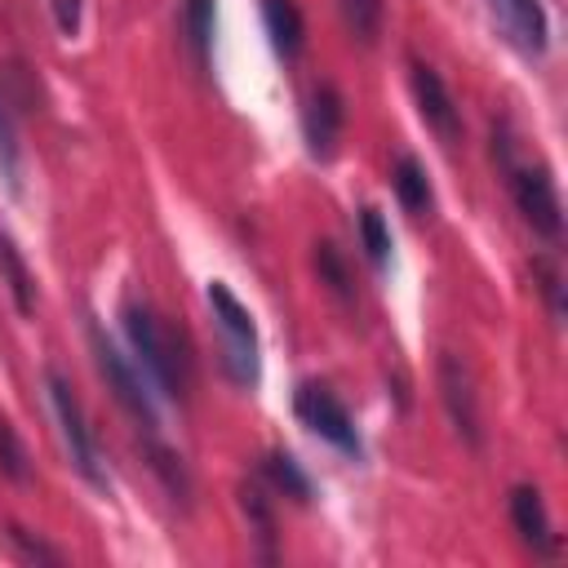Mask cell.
I'll use <instances>...</instances> for the list:
<instances>
[{
	"mask_svg": "<svg viewBox=\"0 0 568 568\" xmlns=\"http://www.w3.org/2000/svg\"><path fill=\"white\" fill-rule=\"evenodd\" d=\"M120 320H124V337H129V346H133V355H138V368L146 373L151 390L178 399V395H182V359H178L173 337H169V333L160 328V320L151 315V306L129 302Z\"/></svg>",
	"mask_w": 568,
	"mask_h": 568,
	"instance_id": "obj_1",
	"label": "cell"
},
{
	"mask_svg": "<svg viewBox=\"0 0 568 568\" xmlns=\"http://www.w3.org/2000/svg\"><path fill=\"white\" fill-rule=\"evenodd\" d=\"M209 311H213L217 333H222L226 373H231L240 386H253L257 373H262V355H257V328H253L248 306H244L222 280H213V284H209Z\"/></svg>",
	"mask_w": 568,
	"mask_h": 568,
	"instance_id": "obj_2",
	"label": "cell"
},
{
	"mask_svg": "<svg viewBox=\"0 0 568 568\" xmlns=\"http://www.w3.org/2000/svg\"><path fill=\"white\" fill-rule=\"evenodd\" d=\"M89 342H93V359H98V373L106 377V390L120 399V408L146 430V435H155V426H160V413H155V395H151V382H146V373L98 328V324H89Z\"/></svg>",
	"mask_w": 568,
	"mask_h": 568,
	"instance_id": "obj_3",
	"label": "cell"
},
{
	"mask_svg": "<svg viewBox=\"0 0 568 568\" xmlns=\"http://www.w3.org/2000/svg\"><path fill=\"white\" fill-rule=\"evenodd\" d=\"M44 390H49V404H53V417H58V430H62V444H67V453H71V466H75L93 488H106L102 457H98V439H93V430H89V417H84L80 395L71 390V382H67L58 368H44Z\"/></svg>",
	"mask_w": 568,
	"mask_h": 568,
	"instance_id": "obj_4",
	"label": "cell"
},
{
	"mask_svg": "<svg viewBox=\"0 0 568 568\" xmlns=\"http://www.w3.org/2000/svg\"><path fill=\"white\" fill-rule=\"evenodd\" d=\"M293 408H297L302 426H306V430H315L324 444H333V448H337V453H346V457H359V430H355V422H351L346 404H342L328 386H315V382L297 386Z\"/></svg>",
	"mask_w": 568,
	"mask_h": 568,
	"instance_id": "obj_5",
	"label": "cell"
},
{
	"mask_svg": "<svg viewBox=\"0 0 568 568\" xmlns=\"http://www.w3.org/2000/svg\"><path fill=\"white\" fill-rule=\"evenodd\" d=\"M515 204L524 213V222L541 235V240H559L564 231V204H559V186L550 178V169H519L515 173Z\"/></svg>",
	"mask_w": 568,
	"mask_h": 568,
	"instance_id": "obj_6",
	"label": "cell"
},
{
	"mask_svg": "<svg viewBox=\"0 0 568 568\" xmlns=\"http://www.w3.org/2000/svg\"><path fill=\"white\" fill-rule=\"evenodd\" d=\"M408 84H413V98H417V111H422L426 129H435V138L453 146L462 138V111H457L448 84L439 80V71L426 67V62H408Z\"/></svg>",
	"mask_w": 568,
	"mask_h": 568,
	"instance_id": "obj_7",
	"label": "cell"
},
{
	"mask_svg": "<svg viewBox=\"0 0 568 568\" xmlns=\"http://www.w3.org/2000/svg\"><path fill=\"white\" fill-rule=\"evenodd\" d=\"M439 395H444V408H448V422L453 430L479 448V404H475V382L466 373V364L457 355H439Z\"/></svg>",
	"mask_w": 568,
	"mask_h": 568,
	"instance_id": "obj_8",
	"label": "cell"
},
{
	"mask_svg": "<svg viewBox=\"0 0 568 568\" xmlns=\"http://www.w3.org/2000/svg\"><path fill=\"white\" fill-rule=\"evenodd\" d=\"M342 93L333 84H315L306 106H302V133H306V146L315 160H333L337 151V138H342Z\"/></svg>",
	"mask_w": 568,
	"mask_h": 568,
	"instance_id": "obj_9",
	"label": "cell"
},
{
	"mask_svg": "<svg viewBox=\"0 0 568 568\" xmlns=\"http://www.w3.org/2000/svg\"><path fill=\"white\" fill-rule=\"evenodd\" d=\"M510 524H515L519 541H524L532 555H541V559L555 555L559 541H555V532H550L546 501H541V493H537L532 484H515V488H510Z\"/></svg>",
	"mask_w": 568,
	"mask_h": 568,
	"instance_id": "obj_10",
	"label": "cell"
},
{
	"mask_svg": "<svg viewBox=\"0 0 568 568\" xmlns=\"http://www.w3.org/2000/svg\"><path fill=\"white\" fill-rule=\"evenodd\" d=\"M493 9H497L501 27L515 36L519 49H528V53H541L546 49L550 27H546V9L537 0H493Z\"/></svg>",
	"mask_w": 568,
	"mask_h": 568,
	"instance_id": "obj_11",
	"label": "cell"
},
{
	"mask_svg": "<svg viewBox=\"0 0 568 568\" xmlns=\"http://www.w3.org/2000/svg\"><path fill=\"white\" fill-rule=\"evenodd\" d=\"M0 284L9 288L18 315H36V275L22 257V248L13 244V235L0 226Z\"/></svg>",
	"mask_w": 568,
	"mask_h": 568,
	"instance_id": "obj_12",
	"label": "cell"
},
{
	"mask_svg": "<svg viewBox=\"0 0 568 568\" xmlns=\"http://www.w3.org/2000/svg\"><path fill=\"white\" fill-rule=\"evenodd\" d=\"M262 22H266V36L275 44V53L293 58L302 49V13L293 0H262Z\"/></svg>",
	"mask_w": 568,
	"mask_h": 568,
	"instance_id": "obj_13",
	"label": "cell"
},
{
	"mask_svg": "<svg viewBox=\"0 0 568 568\" xmlns=\"http://www.w3.org/2000/svg\"><path fill=\"white\" fill-rule=\"evenodd\" d=\"M390 182H395V195H399V204H404L413 217L430 213V204H435V195H430V178H426V169H422L413 155H399V160H395V173H390Z\"/></svg>",
	"mask_w": 568,
	"mask_h": 568,
	"instance_id": "obj_14",
	"label": "cell"
},
{
	"mask_svg": "<svg viewBox=\"0 0 568 568\" xmlns=\"http://www.w3.org/2000/svg\"><path fill=\"white\" fill-rule=\"evenodd\" d=\"M337 13L359 44H373L386 22V0H337Z\"/></svg>",
	"mask_w": 568,
	"mask_h": 568,
	"instance_id": "obj_15",
	"label": "cell"
},
{
	"mask_svg": "<svg viewBox=\"0 0 568 568\" xmlns=\"http://www.w3.org/2000/svg\"><path fill=\"white\" fill-rule=\"evenodd\" d=\"M213 18H217L213 0H182V22H186V40H191V49H195L200 67H204V62H209V53H213Z\"/></svg>",
	"mask_w": 568,
	"mask_h": 568,
	"instance_id": "obj_16",
	"label": "cell"
},
{
	"mask_svg": "<svg viewBox=\"0 0 568 568\" xmlns=\"http://www.w3.org/2000/svg\"><path fill=\"white\" fill-rule=\"evenodd\" d=\"M0 475H9L13 484H27V479H31L27 444H22V435L13 430V422H9V417H0Z\"/></svg>",
	"mask_w": 568,
	"mask_h": 568,
	"instance_id": "obj_17",
	"label": "cell"
},
{
	"mask_svg": "<svg viewBox=\"0 0 568 568\" xmlns=\"http://www.w3.org/2000/svg\"><path fill=\"white\" fill-rule=\"evenodd\" d=\"M266 479H271L284 497H293V501H306V497H311V479L302 475V466H297L288 453H271V457H266Z\"/></svg>",
	"mask_w": 568,
	"mask_h": 568,
	"instance_id": "obj_18",
	"label": "cell"
},
{
	"mask_svg": "<svg viewBox=\"0 0 568 568\" xmlns=\"http://www.w3.org/2000/svg\"><path fill=\"white\" fill-rule=\"evenodd\" d=\"M359 240H364L368 262L377 271H386V262H390V231H386V222H382L377 209H359Z\"/></svg>",
	"mask_w": 568,
	"mask_h": 568,
	"instance_id": "obj_19",
	"label": "cell"
},
{
	"mask_svg": "<svg viewBox=\"0 0 568 568\" xmlns=\"http://www.w3.org/2000/svg\"><path fill=\"white\" fill-rule=\"evenodd\" d=\"M315 266H320V280H324L342 302H351V297H355L351 275H346V262L337 257V248H333L328 240H320V244H315Z\"/></svg>",
	"mask_w": 568,
	"mask_h": 568,
	"instance_id": "obj_20",
	"label": "cell"
},
{
	"mask_svg": "<svg viewBox=\"0 0 568 568\" xmlns=\"http://www.w3.org/2000/svg\"><path fill=\"white\" fill-rule=\"evenodd\" d=\"M9 541H13L18 559H27V564H62V550L44 546V541H40V537H31L27 528H9Z\"/></svg>",
	"mask_w": 568,
	"mask_h": 568,
	"instance_id": "obj_21",
	"label": "cell"
},
{
	"mask_svg": "<svg viewBox=\"0 0 568 568\" xmlns=\"http://www.w3.org/2000/svg\"><path fill=\"white\" fill-rule=\"evenodd\" d=\"M0 173L9 178V186H18V146H13V129L4 111H0Z\"/></svg>",
	"mask_w": 568,
	"mask_h": 568,
	"instance_id": "obj_22",
	"label": "cell"
},
{
	"mask_svg": "<svg viewBox=\"0 0 568 568\" xmlns=\"http://www.w3.org/2000/svg\"><path fill=\"white\" fill-rule=\"evenodd\" d=\"M53 18H58L62 36H75V27H80V0H53Z\"/></svg>",
	"mask_w": 568,
	"mask_h": 568,
	"instance_id": "obj_23",
	"label": "cell"
}]
</instances>
